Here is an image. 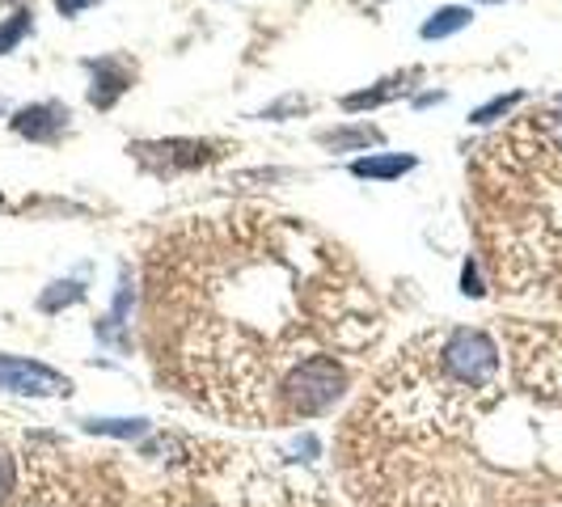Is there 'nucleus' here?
Listing matches in <instances>:
<instances>
[{"label":"nucleus","mask_w":562,"mask_h":507,"mask_svg":"<svg viewBox=\"0 0 562 507\" xmlns=\"http://www.w3.org/2000/svg\"><path fill=\"white\" fill-rule=\"evenodd\" d=\"M482 4H499V0H482Z\"/></svg>","instance_id":"nucleus-18"},{"label":"nucleus","mask_w":562,"mask_h":507,"mask_svg":"<svg viewBox=\"0 0 562 507\" xmlns=\"http://www.w3.org/2000/svg\"><path fill=\"white\" fill-rule=\"evenodd\" d=\"M419 77V68H411L406 77H390V81H381L376 89H360V93H347L342 98V111H372V106H385V102H394V98H402L406 89H411V81Z\"/></svg>","instance_id":"nucleus-8"},{"label":"nucleus","mask_w":562,"mask_h":507,"mask_svg":"<svg viewBox=\"0 0 562 507\" xmlns=\"http://www.w3.org/2000/svg\"><path fill=\"white\" fill-rule=\"evenodd\" d=\"M520 98H525L520 89H516V93H499V98H491L486 106H479V111L470 114V123H479V127L482 123H495V119H504L512 106H520Z\"/></svg>","instance_id":"nucleus-14"},{"label":"nucleus","mask_w":562,"mask_h":507,"mask_svg":"<svg viewBox=\"0 0 562 507\" xmlns=\"http://www.w3.org/2000/svg\"><path fill=\"white\" fill-rule=\"evenodd\" d=\"M136 153V161L148 166L153 173H182V169H199L207 166L216 153H212V144H199V140H148V144H136L132 148Z\"/></svg>","instance_id":"nucleus-4"},{"label":"nucleus","mask_w":562,"mask_h":507,"mask_svg":"<svg viewBox=\"0 0 562 507\" xmlns=\"http://www.w3.org/2000/svg\"><path fill=\"white\" fill-rule=\"evenodd\" d=\"M419 166L411 153H368V157H356L351 161V173L356 178H368V182H394L402 173Z\"/></svg>","instance_id":"nucleus-7"},{"label":"nucleus","mask_w":562,"mask_h":507,"mask_svg":"<svg viewBox=\"0 0 562 507\" xmlns=\"http://www.w3.org/2000/svg\"><path fill=\"white\" fill-rule=\"evenodd\" d=\"M381 140V132L372 127H338V132H322V144L335 153H364L368 144Z\"/></svg>","instance_id":"nucleus-10"},{"label":"nucleus","mask_w":562,"mask_h":507,"mask_svg":"<svg viewBox=\"0 0 562 507\" xmlns=\"http://www.w3.org/2000/svg\"><path fill=\"white\" fill-rule=\"evenodd\" d=\"M13 486H18V465H13L9 449H0V504L13 499Z\"/></svg>","instance_id":"nucleus-15"},{"label":"nucleus","mask_w":562,"mask_h":507,"mask_svg":"<svg viewBox=\"0 0 562 507\" xmlns=\"http://www.w3.org/2000/svg\"><path fill=\"white\" fill-rule=\"evenodd\" d=\"M461 292L465 296H482L486 288H482V280H479V267L474 262H465V271H461Z\"/></svg>","instance_id":"nucleus-16"},{"label":"nucleus","mask_w":562,"mask_h":507,"mask_svg":"<svg viewBox=\"0 0 562 507\" xmlns=\"http://www.w3.org/2000/svg\"><path fill=\"white\" fill-rule=\"evenodd\" d=\"M30 30H34V13L30 9H18V13H9L4 22H0V56H9L22 38H26Z\"/></svg>","instance_id":"nucleus-12"},{"label":"nucleus","mask_w":562,"mask_h":507,"mask_svg":"<svg viewBox=\"0 0 562 507\" xmlns=\"http://www.w3.org/2000/svg\"><path fill=\"white\" fill-rule=\"evenodd\" d=\"M0 203H4V199H0Z\"/></svg>","instance_id":"nucleus-21"},{"label":"nucleus","mask_w":562,"mask_h":507,"mask_svg":"<svg viewBox=\"0 0 562 507\" xmlns=\"http://www.w3.org/2000/svg\"><path fill=\"white\" fill-rule=\"evenodd\" d=\"M559 106H562V98H559Z\"/></svg>","instance_id":"nucleus-20"},{"label":"nucleus","mask_w":562,"mask_h":507,"mask_svg":"<svg viewBox=\"0 0 562 507\" xmlns=\"http://www.w3.org/2000/svg\"><path fill=\"white\" fill-rule=\"evenodd\" d=\"M89 72H93V84H89V102L98 111H111L114 102L132 89V77L136 68L127 64L123 56H102V59H89Z\"/></svg>","instance_id":"nucleus-5"},{"label":"nucleus","mask_w":562,"mask_h":507,"mask_svg":"<svg viewBox=\"0 0 562 507\" xmlns=\"http://www.w3.org/2000/svg\"><path fill=\"white\" fill-rule=\"evenodd\" d=\"M9 127H13L22 140L52 144V140H59V132L68 127V106H64V102H34V106H22V111L13 114Z\"/></svg>","instance_id":"nucleus-6"},{"label":"nucleus","mask_w":562,"mask_h":507,"mask_svg":"<svg viewBox=\"0 0 562 507\" xmlns=\"http://www.w3.org/2000/svg\"><path fill=\"white\" fill-rule=\"evenodd\" d=\"M98 0H56V9L64 13V18H81L85 9H93Z\"/></svg>","instance_id":"nucleus-17"},{"label":"nucleus","mask_w":562,"mask_h":507,"mask_svg":"<svg viewBox=\"0 0 562 507\" xmlns=\"http://www.w3.org/2000/svg\"><path fill=\"white\" fill-rule=\"evenodd\" d=\"M347 390V372L335 356H310L283 376V402L292 415L313 419V415H326L338 397Z\"/></svg>","instance_id":"nucleus-2"},{"label":"nucleus","mask_w":562,"mask_h":507,"mask_svg":"<svg viewBox=\"0 0 562 507\" xmlns=\"http://www.w3.org/2000/svg\"><path fill=\"white\" fill-rule=\"evenodd\" d=\"M0 394L18 397H68L72 381L52 364H38L26 356H0Z\"/></svg>","instance_id":"nucleus-3"},{"label":"nucleus","mask_w":562,"mask_h":507,"mask_svg":"<svg viewBox=\"0 0 562 507\" xmlns=\"http://www.w3.org/2000/svg\"><path fill=\"white\" fill-rule=\"evenodd\" d=\"M431 356L440 372L461 390H491L499 376V347L486 330H470V326L445 330L431 342Z\"/></svg>","instance_id":"nucleus-1"},{"label":"nucleus","mask_w":562,"mask_h":507,"mask_svg":"<svg viewBox=\"0 0 562 507\" xmlns=\"http://www.w3.org/2000/svg\"><path fill=\"white\" fill-rule=\"evenodd\" d=\"M474 22V13L465 9V4H445V9H436L427 22H423V38L431 43V38H449V34H457V30H465Z\"/></svg>","instance_id":"nucleus-9"},{"label":"nucleus","mask_w":562,"mask_h":507,"mask_svg":"<svg viewBox=\"0 0 562 507\" xmlns=\"http://www.w3.org/2000/svg\"><path fill=\"white\" fill-rule=\"evenodd\" d=\"M77 301H85L81 280H59V283H52V292L38 296V309L56 313V309H64V305H77Z\"/></svg>","instance_id":"nucleus-13"},{"label":"nucleus","mask_w":562,"mask_h":507,"mask_svg":"<svg viewBox=\"0 0 562 507\" xmlns=\"http://www.w3.org/2000/svg\"><path fill=\"white\" fill-rule=\"evenodd\" d=\"M85 431H93V436H114V440H140V436L153 431V422L148 419H89Z\"/></svg>","instance_id":"nucleus-11"},{"label":"nucleus","mask_w":562,"mask_h":507,"mask_svg":"<svg viewBox=\"0 0 562 507\" xmlns=\"http://www.w3.org/2000/svg\"><path fill=\"white\" fill-rule=\"evenodd\" d=\"M9 4H18V0H9Z\"/></svg>","instance_id":"nucleus-19"}]
</instances>
